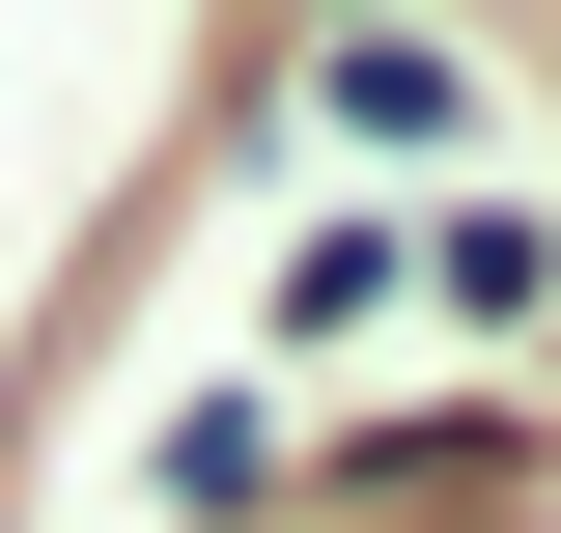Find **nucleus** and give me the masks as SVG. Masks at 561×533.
Instances as JSON below:
<instances>
[{"label":"nucleus","instance_id":"f257e3e1","mask_svg":"<svg viewBox=\"0 0 561 533\" xmlns=\"http://www.w3.org/2000/svg\"><path fill=\"white\" fill-rule=\"evenodd\" d=\"M309 113H337L365 169H421V140H478V57H449V29H337V57H309Z\"/></svg>","mask_w":561,"mask_h":533}]
</instances>
